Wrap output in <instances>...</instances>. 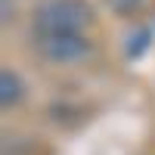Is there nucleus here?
I'll use <instances>...</instances> for the list:
<instances>
[{"instance_id": "nucleus-1", "label": "nucleus", "mask_w": 155, "mask_h": 155, "mask_svg": "<svg viewBox=\"0 0 155 155\" xmlns=\"http://www.w3.org/2000/svg\"><path fill=\"white\" fill-rule=\"evenodd\" d=\"M90 22V6L84 0H47L34 12V34L41 37H71Z\"/></svg>"}, {"instance_id": "nucleus-2", "label": "nucleus", "mask_w": 155, "mask_h": 155, "mask_svg": "<svg viewBox=\"0 0 155 155\" xmlns=\"http://www.w3.org/2000/svg\"><path fill=\"white\" fill-rule=\"evenodd\" d=\"M37 44H41L44 56L53 59V62H71V59L87 53V41L81 34H71V37H41Z\"/></svg>"}, {"instance_id": "nucleus-3", "label": "nucleus", "mask_w": 155, "mask_h": 155, "mask_svg": "<svg viewBox=\"0 0 155 155\" xmlns=\"http://www.w3.org/2000/svg\"><path fill=\"white\" fill-rule=\"evenodd\" d=\"M0 102L3 106H12V102H19V96H22V84H19V78L12 74L9 68H3V74H0Z\"/></svg>"}, {"instance_id": "nucleus-4", "label": "nucleus", "mask_w": 155, "mask_h": 155, "mask_svg": "<svg viewBox=\"0 0 155 155\" xmlns=\"http://www.w3.org/2000/svg\"><path fill=\"white\" fill-rule=\"evenodd\" d=\"M146 0H109V6L115 9V12H121V16H130L134 9H140Z\"/></svg>"}]
</instances>
